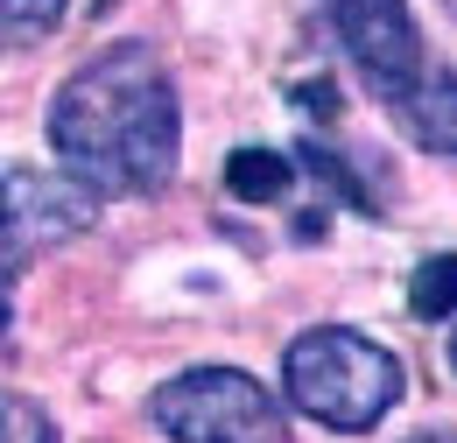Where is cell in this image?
<instances>
[{"label":"cell","mask_w":457,"mask_h":443,"mask_svg":"<svg viewBox=\"0 0 457 443\" xmlns=\"http://www.w3.org/2000/svg\"><path fill=\"white\" fill-rule=\"evenodd\" d=\"M50 148L92 197H155L176 176L183 106L148 43H113L78 63L50 99Z\"/></svg>","instance_id":"1"},{"label":"cell","mask_w":457,"mask_h":443,"mask_svg":"<svg viewBox=\"0 0 457 443\" xmlns=\"http://www.w3.org/2000/svg\"><path fill=\"white\" fill-rule=\"evenodd\" d=\"M282 394L310 422L359 437L395 415V401L408 394V373L387 345L359 338L352 324H317L282 352Z\"/></svg>","instance_id":"2"},{"label":"cell","mask_w":457,"mask_h":443,"mask_svg":"<svg viewBox=\"0 0 457 443\" xmlns=\"http://www.w3.org/2000/svg\"><path fill=\"white\" fill-rule=\"evenodd\" d=\"M148 422L170 443H288V408L239 366H190L148 394Z\"/></svg>","instance_id":"3"},{"label":"cell","mask_w":457,"mask_h":443,"mask_svg":"<svg viewBox=\"0 0 457 443\" xmlns=\"http://www.w3.org/2000/svg\"><path fill=\"white\" fill-rule=\"evenodd\" d=\"M331 14V36L352 56V71L373 85V99L395 113L422 92L429 78V50H422V29L408 14V0H324Z\"/></svg>","instance_id":"4"},{"label":"cell","mask_w":457,"mask_h":443,"mask_svg":"<svg viewBox=\"0 0 457 443\" xmlns=\"http://www.w3.org/2000/svg\"><path fill=\"white\" fill-rule=\"evenodd\" d=\"M0 219L14 247H50L99 219V197L63 169H0Z\"/></svg>","instance_id":"5"},{"label":"cell","mask_w":457,"mask_h":443,"mask_svg":"<svg viewBox=\"0 0 457 443\" xmlns=\"http://www.w3.org/2000/svg\"><path fill=\"white\" fill-rule=\"evenodd\" d=\"M395 120L408 127L415 148H429V155H457V71H429L422 92H415L408 106H395Z\"/></svg>","instance_id":"6"},{"label":"cell","mask_w":457,"mask_h":443,"mask_svg":"<svg viewBox=\"0 0 457 443\" xmlns=\"http://www.w3.org/2000/svg\"><path fill=\"white\" fill-rule=\"evenodd\" d=\"M226 190L239 205H282L295 190V163L275 148H232L226 155Z\"/></svg>","instance_id":"7"},{"label":"cell","mask_w":457,"mask_h":443,"mask_svg":"<svg viewBox=\"0 0 457 443\" xmlns=\"http://www.w3.org/2000/svg\"><path fill=\"white\" fill-rule=\"evenodd\" d=\"M408 310L415 317H457V254H429L422 268H415V281H408Z\"/></svg>","instance_id":"8"},{"label":"cell","mask_w":457,"mask_h":443,"mask_svg":"<svg viewBox=\"0 0 457 443\" xmlns=\"http://www.w3.org/2000/svg\"><path fill=\"white\" fill-rule=\"evenodd\" d=\"M0 443H57V422L29 394H0Z\"/></svg>","instance_id":"9"},{"label":"cell","mask_w":457,"mask_h":443,"mask_svg":"<svg viewBox=\"0 0 457 443\" xmlns=\"http://www.w3.org/2000/svg\"><path fill=\"white\" fill-rule=\"evenodd\" d=\"M63 7L71 0H0V29L7 36H50L63 21Z\"/></svg>","instance_id":"10"},{"label":"cell","mask_w":457,"mask_h":443,"mask_svg":"<svg viewBox=\"0 0 457 443\" xmlns=\"http://www.w3.org/2000/svg\"><path fill=\"white\" fill-rule=\"evenodd\" d=\"M295 106L310 113L317 127H331V120H338V92H331V78H317V85H295Z\"/></svg>","instance_id":"11"},{"label":"cell","mask_w":457,"mask_h":443,"mask_svg":"<svg viewBox=\"0 0 457 443\" xmlns=\"http://www.w3.org/2000/svg\"><path fill=\"white\" fill-rule=\"evenodd\" d=\"M7 317H14V261H0V345H7Z\"/></svg>","instance_id":"12"},{"label":"cell","mask_w":457,"mask_h":443,"mask_svg":"<svg viewBox=\"0 0 457 443\" xmlns=\"http://www.w3.org/2000/svg\"><path fill=\"white\" fill-rule=\"evenodd\" d=\"M401 443H457V430H444V422H429V430H408Z\"/></svg>","instance_id":"13"},{"label":"cell","mask_w":457,"mask_h":443,"mask_svg":"<svg viewBox=\"0 0 457 443\" xmlns=\"http://www.w3.org/2000/svg\"><path fill=\"white\" fill-rule=\"evenodd\" d=\"M14 254H21V247L7 239V219H0V261H14Z\"/></svg>","instance_id":"14"},{"label":"cell","mask_w":457,"mask_h":443,"mask_svg":"<svg viewBox=\"0 0 457 443\" xmlns=\"http://www.w3.org/2000/svg\"><path fill=\"white\" fill-rule=\"evenodd\" d=\"M85 7H92V14H113V7H120V0H85Z\"/></svg>","instance_id":"15"},{"label":"cell","mask_w":457,"mask_h":443,"mask_svg":"<svg viewBox=\"0 0 457 443\" xmlns=\"http://www.w3.org/2000/svg\"><path fill=\"white\" fill-rule=\"evenodd\" d=\"M451 366H457V331H451Z\"/></svg>","instance_id":"16"},{"label":"cell","mask_w":457,"mask_h":443,"mask_svg":"<svg viewBox=\"0 0 457 443\" xmlns=\"http://www.w3.org/2000/svg\"><path fill=\"white\" fill-rule=\"evenodd\" d=\"M451 14H457V0H451Z\"/></svg>","instance_id":"17"}]
</instances>
